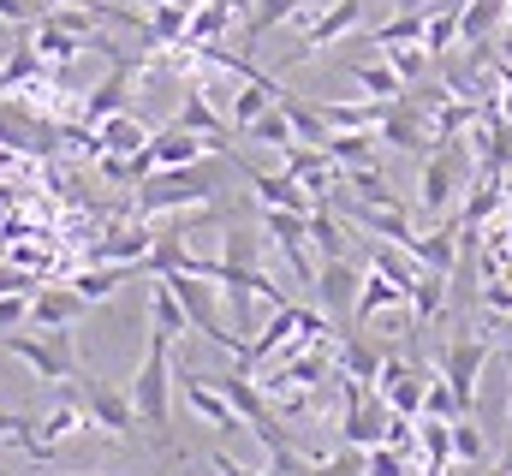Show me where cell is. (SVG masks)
<instances>
[{"mask_svg":"<svg viewBox=\"0 0 512 476\" xmlns=\"http://www.w3.org/2000/svg\"><path fill=\"white\" fill-rule=\"evenodd\" d=\"M483 363H489V340H471V334L447 340V352H441V375H447V387H453L459 411H471V405H477V375H483Z\"/></svg>","mask_w":512,"mask_h":476,"instance_id":"7","label":"cell"},{"mask_svg":"<svg viewBox=\"0 0 512 476\" xmlns=\"http://www.w3.org/2000/svg\"><path fill=\"white\" fill-rule=\"evenodd\" d=\"M304 476H364V447H346V441H340V453L310 459V471Z\"/></svg>","mask_w":512,"mask_h":476,"instance_id":"37","label":"cell"},{"mask_svg":"<svg viewBox=\"0 0 512 476\" xmlns=\"http://www.w3.org/2000/svg\"><path fill=\"white\" fill-rule=\"evenodd\" d=\"M215 197H221V161L203 155L191 167H155L137 185V215H179V209H197Z\"/></svg>","mask_w":512,"mask_h":476,"instance_id":"2","label":"cell"},{"mask_svg":"<svg viewBox=\"0 0 512 476\" xmlns=\"http://www.w3.org/2000/svg\"><path fill=\"white\" fill-rule=\"evenodd\" d=\"M447 429H453V459H459V465H483V459H489V435L471 423V411H459Z\"/></svg>","mask_w":512,"mask_h":476,"instance_id":"30","label":"cell"},{"mask_svg":"<svg viewBox=\"0 0 512 476\" xmlns=\"http://www.w3.org/2000/svg\"><path fill=\"white\" fill-rule=\"evenodd\" d=\"M0 292H36V274L18 262H0Z\"/></svg>","mask_w":512,"mask_h":476,"instance_id":"43","label":"cell"},{"mask_svg":"<svg viewBox=\"0 0 512 476\" xmlns=\"http://www.w3.org/2000/svg\"><path fill=\"white\" fill-rule=\"evenodd\" d=\"M30 328V292H0V334Z\"/></svg>","mask_w":512,"mask_h":476,"instance_id":"39","label":"cell"},{"mask_svg":"<svg viewBox=\"0 0 512 476\" xmlns=\"http://www.w3.org/2000/svg\"><path fill=\"white\" fill-rule=\"evenodd\" d=\"M173 125L197 131V137L209 143V155H233V119H227L221 108H215V102H209V90H203V84H191V90H185V102H179Z\"/></svg>","mask_w":512,"mask_h":476,"instance_id":"8","label":"cell"},{"mask_svg":"<svg viewBox=\"0 0 512 476\" xmlns=\"http://www.w3.org/2000/svg\"><path fill=\"white\" fill-rule=\"evenodd\" d=\"M358 280H364V268H358V262H346V256H322V262H316V280H310V292H316V310H322V316H340V322H352Z\"/></svg>","mask_w":512,"mask_h":476,"instance_id":"6","label":"cell"},{"mask_svg":"<svg viewBox=\"0 0 512 476\" xmlns=\"http://www.w3.org/2000/svg\"><path fill=\"white\" fill-rule=\"evenodd\" d=\"M221 256H227V262H256V233L233 221V227H227V244H221Z\"/></svg>","mask_w":512,"mask_h":476,"instance_id":"40","label":"cell"},{"mask_svg":"<svg viewBox=\"0 0 512 476\" xmlns=\"http://www.w3.org/2000/svg\"><path fill=\"white\" fill-rule=\"evenodd\" d=\"M155 280H167L173 286V298L185 304V316H191V328L203 334V340H215L221 352H245V340H239V328L227 322V304H221V286L209 280V274H191V268H173V274H155Z\"/></svg>","mask_w":512,"mask_h":476,"instance_id":"3","label":"cell"},{"mask_svg":"<svg viewBox=\"0 0 512 476\" xmlns=\"http://www.w3.org/2000/svg\"><path fill=\"white\" fill-rule=\"evenodd\" d=\"M42 12H48V0H0V24H24L30 30Z\"/></svg>","mask_w":512,"mask_h":476,"instance_id":"42","label":"cell"},{"mask_svg":"<svg viewBox=\"0 0 512 476\" xmlns=\"http://www.w3.org/2000/svg\"><path fill=\"white\" fill-rule=\"evenodd\" d=\"M203 155H209V143H203L197 131H185V125L149 131V161H155V167H191V161H203Z\"/></svg>","mask_w":512,"mask_h":476,"instance_id":"14","label":"cell"},{"mask_svg":"<svg viewBox=\"0 0 512 476\" xmlns=\"http://www.w3.org/2000/svg\"><path fill=\"white\" fill-rule=\"evenodd\" d=\"M393 6H399V12H429L435 0H393Z\"/></svg>","mask_w":512,"mask_h":476,"instance_id":"46","label":"cell"},{"mask_svg":"<svg viewBox=\"0 0 512 476\" xmlns=\"http://www.w3.org/2000/svg\"><path fill=\"white\" fill-rule=\"evenodd\" d=\"M393 304H411V292L405 286H393L382 268H364V280H358V304H352V322L358 328H370L382 310H393Z\"/></svg>","mask_w":512,"mask_h":476,"instance_id":"15","label":"cell"},{"mask_svg":"<svg viewBox=\"0 0 512 476\" xmlns=\"http://www.w3.org/2000/svg\"><path fill=\"white\" fill-rule=\"evenodd\" d=\"M423 18H429V12H393L387 24L370 30V42H376V48H387V42H423Z\"/></svg>","mask_w":512,"mask_h":476,"instance_id":"35","label":"cell"},{"mask_svg":"<svg viewBox=\"0 0 512 476\" xmlns=\"http://www.w3.org/2000/svg\"><path fill=\"white\" fill-rule=\"evenodd\" d=\"M501 18H507V0H465V12H459V42H483L489 30H501Z\"/></svg>","mask_w":512,"mask_h":476,"instance_id":"25","label":"cell"},{"mask_svg":"<svg viewBox=\"0 0 512 476\" xmlns=\"http://www.w3.org/2000/svg\"><path fill=\"white\" fill-rule=\"evenodd\" d=\"M453 42H459V12H453V6H429V18H423V48H429V60H441Z\"/></svg>","mask_w":512,"mask_h":476,"instance_id":"28","label":"cell"},{"mask_svg":"<svg viewBox=\"0 0 512 476\" xmlns=\"http://www.w3.org/2000/svg\"><path fill=\"white\" fill-rule=\"evenodd\" d=\"M340 167H376V131H328L322 143Z\"/></svg>","mask_w":512,"mask_h":476,"instance_id":"22","label":"cell"},{"mask_svg":"<svg viewBox=\"0 0 512 476\" xmlns=\"http://www.w3.org/2000/svg\"><path fill=\"white\" fill-rule=\"evenodd\" d=\"M352 78H358V90L370 96V102H399L405 96V78L387 66V60H370V66H352Z\"/></svg>","mask_w":512,"mask_h":476,"instance_id":"26","label":"cell"},{"mask_svg":"<svg viewBox=\"0 0 512 476\" xmlns=\"http://www.w3.org/2000/svg\"><path fill=\"white\" fill-rule=\"evenodd\" d=\"M209 465H215V476H262V471H251V465H239L233 453H209Z\"/></svg>","mask_w":512,"mask_h":476,"instance_id":"45","label":"cell"},{"mask_svg":"<svg viewBox=\"0 0 512 476\" xmlns=\"http://www.w3.org/2000/svg\"><path fill=\"white\" fill-rule=\"evenodd\" d=\"M30 48L42 54V66H72L90 42L72 36V30H60V24H48V18H36V24H30Z\"/></svg>","mask_w":512,"mask_h":476,"instance_id":"17","label":"cell"},{"mask_svg":"<svg viewBox=\"0 0 512 476\" xmlns=\"http://www.w3.org/2000/svg\"><path fill=\"white\" fill-rule=\"evenodd\" d=\"M239 137H251V143H262V149H286V143H298V137H292V119H286V108H280V102H274L262 119H251Z\"/></svg>","mask_w":512,"mask_h":476,"instance_id":"31","label":"cell"},{"mask_svg":"<svg viewBox=\"0 0 512 476\" xmlns=\"http://www.w3.org/2000/svg\"><path fill=\"white\" fill-rule=\"evenodd\" d=\"M245 179H251V197H256V209H292V215H310L316 209V197L280 167V173H256V167H245Z\"/></svg>","mask_w":512,"mask_h":476,"instance_id":"10","label":"cell"},{"mask_svg":"<svg viewBox=\"0 0 512 476\" xmlns=\"http://www.w3.org/2000/svg\"><path fill=\"white\" fill-rule=\"evenodd\" d=\"M310 250H316V256H346V233H340V221L328 215V203L310 209Z\"/></svg>","mask_w":512,"mask_h":476,"instance_id":"33","label":"cell"},{"mask_svg":"<svg viewBox=\"0 0 512 476\" xmlns=\"http://www.w3.org/2000/svg\"><path fill=\"white\" fill-rule=\"evenodd\" d=\"M90 310H96V304H90L72 280H66V286H36V292H30V328H42V334H48V328H78Z\"/></svg>","mask_w":512,"mask_h":476,"instance_id":"9","label":"cell"},{"mask_svg":"<svg viewBox=\"0 0 512 476\" xmlns=\"http://www.w3.org/2000/svg\"><path fill=\"white\" fill-rule=\"evenodd\" d=\"M298 6H310V0H251V18H245V48L262 42L268 30H280V24H292V12Z\"/></svg>","mask_w":512,"mask_h":476,"instance_id":"23","label":"cell"},{"mask_svg":"<svg viewBox=\"0 0 512 476\" xmlns=\"http://www.w3.org/2000/svg\"><path fill=\"white\" fill-rule=\"evenodd\" d=\"M78 405H84L90 429H102V435H114V441H131V435H137V411H131V393L108 387L102 375H84V369H78Z\"/></svg>","mask_w":512,"mask_h":476,"instance_id":"5","label":"cell"},{"mask_svg":"<svg viewBox=\"0 0 512 476\" xmlns=\"http://www.w3.org/2000/svg\"><path fill=\"white\" fill-rule=\"evenodd\" d=\"M441 304H447V274L423 268V280L411 286V316H417V328H423V322H435V316H441Z\"/></svg>","mask_w":512,"mask_h":476,"instance_id":"29","label":"cell"},{"mask_svg":"<svg viewBox=\"0 0 512 476\" xmlns=\"http://www.w3.org/2000/svg\"><path fill=\"white\" fill-rule=\"evenodd\" d=\"M423 268H435V274H453V262H459V238L453 227H435L429 238H417V250H411Z\"/></svg>","mask_w":512,"mask_h":476,"instance_id":"27","label":"cell"},{"mask_svg":"<svg viewBox=\"0 0 512 476\" xmlns=\"http://www.w3.org/2000/svg\"><path fill=\"white\" fill-rule=\"evenodd\" d=\"M131 274H137V262H90V268L72 274V286H78L90 304H102V298H114V292L126 286Z\"/></svg>","mask_w":512,"mask_h":476,"instance_id":"18","label":"cell"},{"mask_svg":"<svg viewBox=\"0 0 512 476\" xmlns=\"http://www.w3.org/2000/svg\"><path fill=\"white\" fill-rule=\"evenodd\" d=\"M382 60L399 72V78H405V84H417V78L429 72V48H423V42H387Z\"/></svg>","mask_w":512,"mask_h":476,"instance_id":"34","label":"cell"},{"mask_svg":"<svg viewBox=\"0 0 512 476\" xmlns=\"http://www.w3.org/2000/svg\"><path fill=\"white\" fill-rule=\"evenodd\" d=\"M417 417H459V399H453L447 375H429V381H423V411H417Z\"/></svg>","mask_w":512,"mask_h":476,"instance_id":"38","label":"cell"},{"mask_svg":"<svg viewBox=\"0 0 512 476\" xmlns=\"http://www.w3.org/2000/svg\"><path fill=\"white\" fill-rule=\"evenodd\" d=\"M376 137L393 143V149H429V137H435V131H429V114H423L417 102H405V96H399V102H387Z\"/></svg>","mask_w":512,"mask_h":476,"instance_id":"12","label":"cell"},{"mask_svg":"<svg viewBox=\"0 0 512 476\" xmlns=\"http://www.w3.org/2000/svg\"><path fill=\"white\" fill-rule=\"evenodd\" d=\"M149 340H161V346L191 340V316H185V304L173 298V286H167V280H155V286H149Z\"/></svg>","mask_w":512,"mask_h":476,"instance_id":"13","label":"cell"},{"mask_svg":"<svg viewBox=\"0 0 512 476\" xmlns=\"http://www.w3.org/2000/svg\"><path fill=\"white\" fill-rule=\"evenodd\" d=\"M334 363H340L346 381H364V387H376V375H382V352H376L364 334H346L340 352H334Z\"/></svg>","mask_w":512,"mask_h":476,"instance_id":"20","label":"cell"},{"mask_svg":"<svg viewBox=\"0 0 512 476\" xmlns=\"http://www.w3.org/2000/svg\"><path fill=\"white\" fill-rule=\"evenodd\" d=\"M453 191H459V149H435V155H423V191H417V203H423L429 215H447Z\"/></svg>","mask_w":512,"mask_h":476,"instance_id":"11","label":"cell"},{"mask_svg":"<svg viewBox=\"0 0 512 476\" xmlns=\"http://www.w3.org/2000/svg\"><path fill=\"white\" fill-rule=\"evenodd\" d=\"M495 209H501V185L489 179L483 191H471V203H465V227H477V221H483V215H495Z\"/></svg>","mask_w":512,"mask_h":476,"instance_id":"41","label":"cell"},{"mask_svg":"<svg viewBox=\"0 0 512 476\" xmlns=\"http://www.w3.org/2000/svg\"><path fill=\"white\" fill-rule=\"evenodd\" d=\"M0 352L18 357L36 381H78V369H84L78 352H72V328H48V334L42 328L36 334H18L12 328V334H0Z\"/></svg>","mask_w":512,"mask_h":476,"instance_id":"4","label":"cell"},{"mask_svg":"<svg viewBox=\"0 0 512 476\" xmlns=\"http://www.w3.org/2000/svg\"><path fill=\"white\" fill-rule=\"evenodd\" d=\"M346 185H352V197H358V203H399V197H393V185H387L376 167H346Z\"/></svg>","mask_w":512,"mask_h":476,"instance_id":"36","label":"cell"},{"mask_svg":"<svg viewBox=\"0 0 512 476\" xmlns=\"http://www.w3.org/2000/svg\"><path fill=\"white\" fill-rule=\"evenodd\" d=\"M30 423H36L30 411H6V405H0V441H24V435H30Z\"/></svg>","mask_w":512,"mask_h":476,"instance_id":"44","label":"cell"},{"mask_svg":"<svg viewBox=\"0 0 512 476\" xmlns=\"http://www.w3.org/2000/svg\"><path fill=\"white\" fill-rule=\"evenodd\" d=\"M185 24H191V12L185 6H173V0H155V6H143V36L149 42H185Z\"/></svg>","mask_w":512,"mask_h":476,"instance_id":"21","label":"cell"},{"mask_svg":"<svg viewBox=\"0 0 512 476\" xmlns=\"http://www.w3.org/2000/svg\"><path fill=\"white\" fill-rule=\"evenodd\" d=\"M42 72H48V66H42V54H36L30 42H18V48H12V60L0 66V90H24V84H36Z\"/></svg>","mask_w":512,"mask_h":476,"instance_id":"32","label":"cell"},{"mask_svg":"<svg viewBox=\"0 0 512 476\" xmlns=\"http://www.w3.org/2000/svg\"><path fill=\"white\" fill-rule=\"evenodd\" d=\"M131 72H137V60H114V78H108L102 90H90V96H84V108H78L84 125H102L108 114H120V108H126V102H131Z\"/></svg>","mask_w":512,"mask_h":476,"instance_id":"16","label":"cell"},{"mask_svg":"<svg viewBox=\"0 0 512 476\" xmlns=\"http://www.w3.org/2000/svg\"><path fill=\"white\" fill-rule=\"evenodd\" d=\"M131 411H137V423L161 441V453L185 459V453L173 447V346L149 340V352H143L137 375H131Z\"/></svg>","mask_w":512,"mask_h":476,"instance_id":"1","label":"cell"},{"mask_svg":"<svg viewBox=\"0 0 512 476\" xmlns=\"http://www.w3.org/2000/svg\"><path fill=\"white\" fill-rule=\"evenodd\" d=\"M507 78V125H512V72H501Z\"/></svg>","mask_w":512,"mask_h":476,"instance_id":"47","label":"cell"},{"mask_svg":"<svg viewBox=\"0 0 512 476\" xmlns=\"http://www.w3.org/2000/svg\"><path fill=\"white\" fill-rule=\"evenodd\" d=\"M274 102L286 108V119H292V137H298V143H316V149L328 143V119L316 114V102H298V96H286V90H280Z\"/></svg>","mask_w":512,"mask_h":476,"instance_id":"24","label":"cell"},{"mask_svg":"<svg viewBox=\"0 0 512 476\" xmlns=\"http://www.w3.org/2000/svg\"><path fill=\"white\" fill-rule=\"evenodd\" d=\"M96 137H102V155H137V149L149 143V125L120 108V114H108L102 125H96Z\"/></svg>","mask_w":512,"mask_h":476,"instance_id":"19","label":"cell"}]
</instances>
